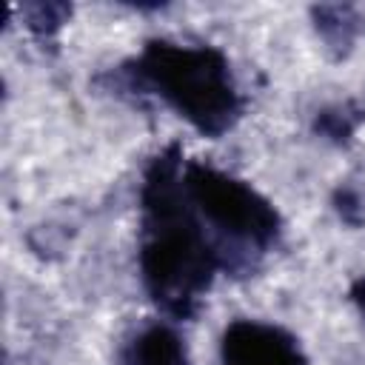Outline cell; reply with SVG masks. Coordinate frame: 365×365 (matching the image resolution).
Instances as JSON below:
<instances>
[{"label":"cell","instance_id":"cell-1","mask_svg":"<svg viewBox=\"0 0 365 365\" xmlns=\"http://www.w3.org/2000/svg\"><path fill=\"white\" fill-rule=\"evenodd\" d=\"M182 165L180 145H168L148 163L140 188V279L151 302L171 319H191L222 268L188 200Z\"/></svg>","mask_w":365,"mask_h":365},{"label":"cell","instance_id":"cell-2","mask_svg":"<svg viewBox=\"0 0 365 365\" xmlns=\"http://www.w3.org/2000/svg\"><path fill=\"white\" fill-rule=\"evenodd\" d=\"M120 74L211 140L228 134L245 108L231 60L217 46L148 40L137 57L120 66Z\"/></svg>","mask_w":365,"mask_h":365},{"label":"cell","instance_id":"cell-3","mask_svg":"<svg viewBox=\"0 0 365 365\" xmlns=\"http://www.w3.org/2000/svg\"><path fill=\"white\" fill-rule=\"evenodd\" d=\"M182 182L222 268L251 271L282 237V217L251 182L200 160L182 165Z\"/></svg>","mask_w":365,"mask_h":365},{"label":"cell","instance_id":"cell-4","mask_svg":"<svg viewBox=\"0 0 365 365\" xmlns=\"http://www.w3.org/2000/svg\"><path fill=\"white\" fill-rule=\"evenodd\" d=\"M220 365H308L299 339L282 325L234 319L220 336Z\"/></svg>","mask_w":365,"mask_h":365},{"label":"cell","instance_id":"cell-5","mask_svg":"<svg viewBox=\"0 0 365 365\" xmlns=\"http://www.w3.org/2000/svg\"><path fill=\"white\" fill-rule=\"evenodd\" d=\"M311 23L325 51L334 60H345L356 40L365 34V14L351 3H319L311 6Z\"/></svg>","mask_w":365,"mask_h":365},{"label":"cell","instance_id":"cell-6","mask_svg":"<svg viewBox=\"0 0 365 365\" xmlns=\"http://www.w3.org/2000/svg\"><path fill=\"white\" fill-rule=\"evenodd\" d=\"M123 365H191L188 345L168 322H151L123 351Z\"/></svg>","mask_w":365,"mask_h":365},{"label":"cell","instance_id":"cell-7","mask_svg":"<svg viewBox=\"0 0 365 365\" xmlns=\"http://www.w3.org/2000/svg\"><path fill=\"white\" fill-rule=\"evenodd\" d=\"M362 111L354 106V103H336V106H328L322 111H317L314 117V131L336 145L348 143L356 131V125L362 123Z\"/></svg>","mask_w":365,"mask_h":365},{"label":"cell","instance_id":"cell-8","mask_svg":"<svg viewBox=\"0 0 365 365\" xmlns=\"http://www.w3.org/2000/svg\"><path fill=\"white\" fill-rule=\"evenodd\" d=\"M26 29L40 40H54V34L71 20V6L66 3H26L20 9Z\"/></svg>","mask_w":365,"mask_h":365},{"label":"cell","instance_id":"cell-9","mask_svg":"<svg viewBox=\"0 0 365 365\" xmlns=\"http://www.w3.org/2000/svg\"><path fill=\"white\" fill-rule=\"evenodd\" d=\"M348 297H351V302L356 305L359 317L365 319V277H362V279H356V282L351 285V294H348Z\"/></svg>","mask_w":365,"mask_h":365}]
</instances>
